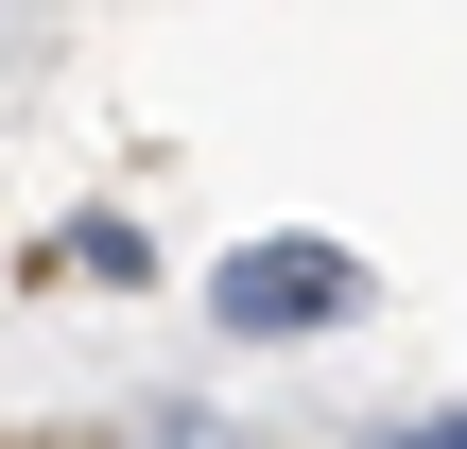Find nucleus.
Returning <instances> with one entry per match:
<instances>
[{"label":"nucleus","instance_id":"1","mask_svg":"<svg viewBox=\"0 0 467 449\" xmlns=\"http://www.w3.org/2000/svg\"><path fill=\"white\" fill-rule=\"evenodd\" d=\"M364 277H347V242H243L225 277H208V311L225 329H329Z\"/></svg>","mask_w":467,"mask_h":449},{"label":"nucleus","instance_id":"2","mask_svg":"<svg viewBox=\"0 0 467 449\" xmlns=\"http://www.w3.org/2000/svg\"><path fill=\"white\" fill-rule=\"evenodd\" d=\"M35 277H156V260H139V225H104V208H87V225H52V242H35Z\"/></svg>","mask_w":467,"mask_h":449},{"label":"nucleus","instance_id":"3","mask_svg":"<svg viewBox=\"0 0 467 449\" xmlns=\"http://www.w3.org/2000/svg\"><path fill=\"white\" fill-rule=\"evenodd\" d=\"M399 449H467V415H433V433H399Z\"/></svg>","mask_w":467,"mask_h":449}]
</instances>
